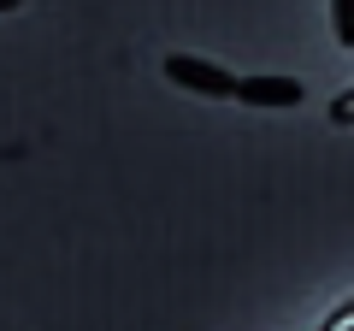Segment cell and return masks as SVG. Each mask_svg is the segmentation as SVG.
Returning a JSON list of instances; mask_svg holds the SVG:
<instances>
[{
  "label": "cell",
  "mask_w": 354,
  "mask_h": 331,
  "mask_svg": "<svg viewBox=\"0 0 354 331\" xmlns=\"http://www.w3.org/2000/svg\"><path fill=\"white\" fill-rule=\"evenodd\" d=\"M165 83H177L183 95H201V101H236V83L225 65L195 60V53H165Z\"/></svg>",
  "instance_id": "1"
},
{
  "label": "cell",
  "mask_w": 354,
  "mask_h": 331,
  "mask_svg": "<svg viewBox=\"0 0 354 331\" xmlns=\"http://www.w3.org/2000/svg\"><path fill=\"white\" fill-rule=\"evenodd\" d=\"M301 83L295 77H242L236 83V101L242 107H301Z\"/></svg>",
  "instance_id": "2"
},
{
  "label": "cell",
  "mask_w": 354,
  "mask_h": 331,
  "mask_svg": "<svg viewBox=\"0 0 354 331\" xmlns=\"http://www.w3.org/2000/svg\"><path fill=\"white\" fill-rule=\"evenodd\" d=\"M330 30L342 48H354V0H330Z\"/></svg>",
  "instance_id": "3"
},
{
  "label": "cell",
  "mask_w": 354,
  "mask_h": 331,
  "mask_svg": "<svg viewBox=\"0 0 354 331\" xmlns=\"http://www.w3.org/2000/svg\"><path fill=\"white\" fill-rule=\"evenodd\" d=\"M330 125H337V130H348V125H354V89H342L337 101H330Z\"/></svg>",
  "instance_id": "4"
},
{
  "label": "cell",
  "mask_w": 354,
  "mask_h": 331,
  "mask_svg": "<svg viewBox=\"0 0 354 331\" xmlns=\"http://www.w3.org/2000/svg\"><path fill=\"white\" fill-rule=\"evenodd\" d=\"M319 331H354V296H348V302H342V307H337V314H330Z\"/></svg>",
  "instance_id": "5"
},
{
  "label": "cell",
  "mask_w": 354,
  "mask_h": 331,
  "mask_svg": "<svg viewBox=\"0 0 354 331\" xmlns=\"http://www.w3.org/2000/svg\"><path fill=\"white\" fill-rule=\"evenodd\" d=\"M12 6H24V0H0V12H12Z\"/></svg>",
  "instance_id": "6"
}]
</instances>
